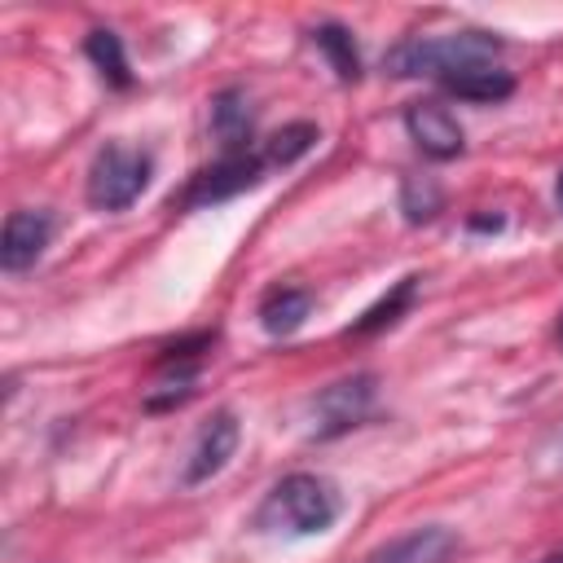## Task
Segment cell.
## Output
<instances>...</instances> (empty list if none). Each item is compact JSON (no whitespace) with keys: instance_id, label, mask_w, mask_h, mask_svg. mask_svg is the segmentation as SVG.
Wrapping results in <instances>:
<instances>
[{"instance_id":"1","label":"cell","mask_w":563,"mask_h":563,"mask_svg":"<svg viewBox=\"0 0 563 563\" xmlns=\"http://www.w3.org/2000/svg\"><path fill=\"white\" fill-rule=\"evenodd\" d=\"M501 53V40L488 31H453V35H418V40H400L396 48H387L383 70H391L396 79H453L462 70H479L493 66Z\"/></svg>"},{"instance_id":"2","label":"cell","mask_w":563,"mask_h":563,"mask_svg":"<svg viewBox=\"0 0 563 563\" xmlns=\"http://www.w3.org/2000/svg\"><path fill=\"white\" fill-rule=\"evenodd\" d=\"M343 501L339 488L325 475L312 471H295L286 479L273 484V493L264 497V506L255 510V528L260 532H290V537H312L325 532L339 519Z\"/></svg>"},{"instance_id":"3","label":"cell","mask_w":563,"mask_h":563,"mask_svg":"<svg viewBox=\"0 0 563 563\" xmlns=\"http://www.w3.org/2000/svg\"><path fill=\"white\" fill-rule=\"evenodd\" d=\"M150 172H154V163L145 150L110 141L106 150H97V158L88 167V202L97 211H123L145 194Z\"/></svg>"},{"instance_id":"4","label":"cell","mask_w":563,"mask_h":563,"mask_svg":"<svg viewBox=\"0 0 563 563\" xmlns=\"http://www.w3.org/2000/svg\"><path fill=\"white\" fill-rule=\"evenodd\" d=\"M374 396H378V378L374 374H352V378H339L330 387H321L312 396V435L317 440H334L343 431H352L369 409H374Z\"/></svg>"},{"instance_id":"5","label":"cell","mask_w":563,"mask_h":563,"mask_svg":"<svg viewBox=\"0 0 563 563\" xmlns=\"http://www.w3.org/2000/svg\"><path fill=\"white\" fill-rule=\"evenodd\" d=\"M264 154H224L216 167H207V172H198L194 176V185L185 189V207H211V202H224V198H233V194H242V189H255L260 185V176H264Z\"/></svg>"},{"instance_id":"6","label":"cell","mask_w":563,"mask_h":563,"mask_svg":"<svg viewBox=\"0 0 563 563\" xmlns=\"http://www.w3.org/2000/svg\"><path fill=\"white\" fill-rule=\"evenodd\" d=\"M48 242H53V216L48 211H9L4 229H0V268L4 273L31 268Z\"/></svg>"},{"instance_id":"7","label":"cell","mask_w":563,"mask_h":563,"mask_svg":"<svg viewBox=\"0 0 563 563\" xmlns=\"http://www.w3.org/2000/svg\"><path fill=\"white\" fill-rule=\"evenodd\" d=\"M238 440H242V427H238V418H233L229 409L211 413V418L202 422L198 440H194V453H189V462H185V484H207L211 475H220V471L229 466V457H233Z\"/></svg>"},{"instance_id":"8","label":"cell","mask_w":563,"mask_h":563,"mask_svg":"<svg viewBox=\"0 0 563 563\" xmlns=\"http://www.w3.org/2000/svg\"><path fill=\"white\" fill-rule=\"evenodd\" d=\"M405 132H409V141H413L427 158H435V163L457 158L462 145H466L457 119H453L444 106H431V101H418V106L405 110Z\"/></svg>"},{"instance_id":"9","label":"cell","mask_w":563,"mask_h":563,"mask_svg":"<svg viewBox=\"0 0 563 563\" xmlns=\"http://www.w3.org/2000/svg\"><path fill=\"white\" fill-rule=\"evenodd\" d=\"M453 550H457V532L444 523H427V528H413V532L387 541L365 563H449Z\"/></svg>"},{"instance_id":"10","label":"cell","mask_w":563,"mask_h":563,"mask_svg":"<svg viewBox=\"0 0 563 563\" xmlns=\"http://www.w3.org/2000/svg\"><path fill=\"white\" fill-rule=\"evenodd\" d=\"M251 101L242 88H224L216 101H211V132L216 141L229 150V154H246V141H251Z\"/></svg>"},{"instance_id":"11","label":"cell","mask_w":563,"mask_h":563,"mask_svg":"<svg viewBox=\"0 0 563 563\" xmlns=\"http://www.w3.org/2000/svg\"><path fill=\"white\" fill-rule=\"evenodd\" d=\"M312 312V295L303 286H277L260 303V325L268 334H295Z\"/></svg>"},{"instance_id":"12","label":"cell","mask_w":563,"mask_h":563,"mask_svg":"<svg viewBox=\"0 0 563 563\" xmlns=\"http://www.w3.org/2000/svg\"><path fill=\"white\" fill-rule=\"evenodd\" d=\"M444 88L462 101H479V106H493V101H506L515 92V79L497 66H479V70H462L453 79H444Z\"/></svg>"},{"instance_id":"13","label":"cell","mask_w":563,"mask_h":563,"mask_svg":"<svg viewBox=\"0 0 563 563\" xmlns=\"http://www.w3.org/2000/svg\"><path fill=\"white\" fill-rule=\"evenodd\" d=\"M312 40H317V48L330 57V70H334L343 84H356V79H361V53H356V40H352L347 26L321 22V26L312 31Z\"/></svg>"},{"instance_id":"14","label":"cell","mask_w":563,"mask_h":563,"mask_svg":"<svg viewBox=\"0 0 563 563\" xmlns=\"http://www.w3.org/2000/svg\"><path fill=\"white\" fill-rule=\"evenodd\" d=\"M84 53L92 57V66H97L114 88H128V84H132V70H128V57H123V40H119L114 31H106V26L88 31Z\"/></svg>"},{"instance_id":"15","label":"cell","mask_w":563,"mask_h":563,"mask_svg":"<svg viewBox=\"0 0 563 563\" xmlns=\"http://www.w3.org/2000/svg\"><path fill=\"white\" fill-rule=\"evenodd\" d=\"M317 123H286L282 132H273L268 136V145H264V163L268 167H286V163H295V158H303L312 145H317Z\"/></svg>"},{"instance_id":"16","label":"cell","mask_w":563,"mask_h":563,"mask_svg":"<svg viewBox=\"0 0 563 563\" xmlns=\"http://www.w3.org/2000/svg\"><path fill=\"white\" fill-rule=\"evenodd\" d=\"M440 207H444V194H440V185L431 176H405L400 180V211H405L409 224L431 220Z\"/></svg>"},{"instance_id":"17","label":"cell","mask_w":563,"mask_h":563,"mask_svg":"<svg viewBox=\"0 0 563 563\" xmlns=\"http://www.w3.org/2000/svg\"><path fill=\"white\" fill-rule=\"evenodd\" d=\"M413 286H418V277H400L396 286H391V295H383L347 334H374V330H383V325H391L409 303H413Z\"/></svg>"},{"instance_id":"18","label":"cell","mask_w":563,"mask_h":563,"mask_svg":"<svg viewBox=\"0 0 563 563\" xmlns=\"http://www.w3.org/2000/svg\"><path fill=\"white\" fill-rule=\"evenodd\" d=\"M471 229H501V216H475Z\"/></svg>"},{"instance_id":"19","label":"cell","mask_w":563,"mask_h":563,"mask_svg":"<svg viewBox=\"0 0 563 563\" xmlns=\"http://www.w3.org/2000/svg\"><path fill=\"white\" fill-rule=\"evenodd\" d=\"M554 202H559V211H563V176H559V185H554Z\"/></svg>"},{"instance_id":"20","label":"cell","mask_w":563,"mask_h":563,"mask_svg":"<svg viewBox=\"0 0 563 563\" xmlns=\"http://www.w3.org/2000/svg\"><path fill=\"white\" fill-rule=\"evenodd\" d=\"M541 563H563V554H545V559H541Z\"/></svg>"},{"instance_id":"21","label":"cell","mask_w":563,"mask_h":563,"mask_svg":"<svg viewBox=\"0 0 563 563\" xmlns=\"http://www.w3.org/2000/svg\"><path fill=\"white\" fill-rule=\"evenodd\" d=\"M559 343H563V317H559Z\"/></svg>"}]
</instances>
